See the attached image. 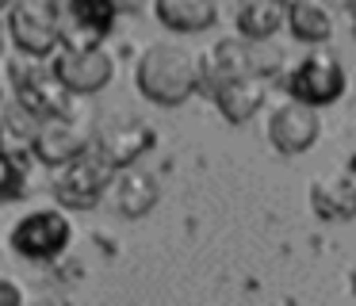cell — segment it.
<instances>
[{"label": "cell", "instance_id": "cell-12", "mask_svg": "<svg viewBox=\"0 0 356 306\" xmlns=\"http://www.w3.org/2000/svg\"><path fill=\"white\" fill-rule=\"evenodd\" d=\"M310 211L322 222L356 218V176L353 172H318L310 180Z\"/></svg>", "mask_w": 356, "mask_h": 306}, {"label": "cell", "instance_id": "cell-15", "mask_svg": "<svg viewBox=\"0 0 356 306\" xmlns=\"http://www.w3.org/2000/svg\"><path fill=\"white\" fill-rule=\"evenodd\" d=\"M287 31L307 46H330L337 35V12L325 0H299L287 8Z\"/></svg>", "mask_w": 356, "mask_h": 306}, {"label": "cell", "instance_id": "cell-22", "mask_svg": "<svg viewBox=\"0 0 356 306\" xmlns=\"http://www.w3.org/2000/svg\"><path fill=\"white\" fill-rule=\"evenodd\" d=\"M4 119H8V96L0 88V142H4Z\"/></svg>", "mask_w": 356, "mask_h": 306}, {"label": "cell", "instance_id": "cell-14", "mask_svg": "<svg viewBox=\"0 0 356 306\" xmlns=\"http://www.w3.org/2000/svg\"><path fill=\"white\" fill-rule=\"evenodd\" d=\"M264 99H268V76H261V73H245V76H238V81L222 84L215 92V107L234 127L257 119L264 111Z\"/></svg>", "mask_w": 356, "mask_h": 306}, {"label": "cell", "instance_id": "cell-1", "mask_svg": "<svg viewBox=\"0 0 356 306\" xmlns=\"http://www.w3.org/2000/svg\"><path fill=\"white\" fill-rule=\"evenodd\" d=\"M134 88L157 107H180L200 96V54L184 42L157 38L134 58Z\"/></svg>", "mask_w": 356, "mask_h": 306}, {"label": "cell", "instance_id": "cell-25", "mask_svg": "<svg viewBox=\"0 0 356 306\" xmlns=\"http://www.w3.org/2000/svg\"><path fill=\"white\" fill-rule=\"evenodd\" d=\"M8 8H12V0H0V12H8Z\"/></svg>", "mask_w": 356, "mask_h": 306}, {"label": "cell", "instance_id": "cell-20", "mask_svg": "<svg viewBox=\"0 0 356 306\" xmlns=\"http://www.w3.org/2000/svg\"><path fill=\"white\" fill-rule=\"evenodd\" d=\"M24 303H27L24 283H16L12 275L0 272V306H24Z\"/></svg>", "mask_w": 356, "mask_h": 306}, {"label": "cell", "instance_id": "cell-26", "mask_svg": "<svg viewBox=\"0 0 356 306\" xmlns=\"http://www.w3.org/2000/svg\"><path fill=\"white\" fill-rule=\"evenodd\" d=\"M280 4H284V8H291V4H299V0H280Z\"/></svg>", "mask_w": 356, "mask_h": 306}, {"label": "cell", "instance_id": "cell-21", "mask_svg": "<svg viewBox=\"0 0 356 306\" xmlns=\"http://www.w3.org/2000/svg\"><path fill=\"white\" fill-rule=\"evenodd\" d=\"M111 4H115L119 12L134 15V12H142V8H146V4H154V0H111Z\"/></svg>", "mask_w": 356, "mask_h": 306}, {"label": "cell", "instance_id": "cell-13", "mask_svg": "<svg viewBox=\"0 0 356 306\" xmlns=\"http://www.w3.org/2000/svg\"><path fill=\"white\" fill-rule=\"evenodd\" d=\"M108 195H111V203H115V211L123 214V218H146L157 207V199H161V184H157L154 172L131 165V168H119L115 172Z\"/></svg>", "mask_w": 356, "mask_h": 306}, {"label": "cell", "instance_id": "cell-9", "mask_svg": "<svg viewBox=\"0 0 356 306\" xmlns=\"http://www.w3.org/2000/svg\"><path fill=\"white\" fill-rule=\"evenodd\" d=\"M264 134H268L272 150L284 153V157H299L310 145L322 138V119H318V107L302 104V99L287 96L284 104H276L264 119Z\"/></svg>", "mask_w": 356, "mask_h": 306}, {"label": "cell", "instance_id": "cell-4", "mask_svg": "<svg viewBox=\"0 0 356 306\" xmlns=\"http://www.w3.org/2000/svg\"><path fill=\"white\" fill-rule=\"evenodd\" d=\"M4 27L19 54L54 58V50L62 46V0H12V8L4 12Z\"/></svg>", "mask_w": 356, "mask_h": 306}, {"label": "cell", "instance_id": "cell-16", "mask_svg": "<svg viewBox=\"0 0 356 306\" xmlns=\"http://www.w3.org/2000/svg\"><path fill=\"white\" fill-rule=\"evenodd\" d=\"M154 15L172 35H195L215 27L218 0H154Z\"/></svg>", "mask_w": 356, "mask_h": 306}, {"label": "cell", "instance_id": "cell-6", "mask_svg": "<svg viewBox=\"0 0 356 306\" xmlns=\"http://www.w3.org/2000/svg\"><path fill=\"white\" fill-rule=\"evenodd\" d=\"M154 145H157V130L149 127L146 119H138V115H127V111L100 115L96 127H92V150L100 153L115 172L138 165Z\"/></svg>", "mask_w": 356, "mask_h": 306}, {"label": "cell", "instance_id": "cell-3", "mask_svg": "<svg viewBox=\"0 0 356 306\" xmlns=\"http://www.w3.org/2000/svg\"><path fill=\"white\" fill-rule=\"evenodd\" d=\"M81 99L85 96H73L65 111H54V115H47V119H39V127H35V134H31V145H27L39 165L62 168L65 161H73L85 150H92V127L96 122L77 111Z\"/></svg>", "mask_w": 356, "mask_h": 306}, {"label": "cell", "instance_id": "cell-17", "mask_svg": "<svg viewBox=\"0 0 356 306\" xmlns=\"http://www.w3.org/2000/svg\"><path fill=\"white\" fill-rule=\"evenodd\" d=\"M234 23H238V35L249 38V42L276 38V31L287 27V8L280 0H241Z\"/></svg>", "mask_w": 356, "mask_h": 306}, {"label": "cell", "instance_id": "cell-23", "mask_svg": "<svg viewBox=\"0 0 356 306\" xmlns=\"http://www.w3.org/2000/svg\"><path fill=\"white\" fill-rule=\"evenodd\" d=\"M345 283H348V295L356 298V260L348 264V272H345Z\"/></svg>", "mask_w": 356, "mask_h": 306}, {"label": "cell", "instance_id": "cell-18", "mask_svg": "<svg viewBox=\"0 0 356 306\" xmlns=\"http://www.w3.org/2000/svg\"><path fill=\"white\" fill-rule=\"evenodd\" d=\"M24 195H27V168L19 165L16 153L0 145V203H12V199Z\"/></svg>", "mask_w": 356, "mask_h": 306}, {"label": "cell", "instance_id": "cell-10", "mask_svg": "<svg viewBox=\"0 0 356 306\" xmlns=\"http://www.w3.org/2000/svg\"><path fill=\"white\" fill-rule=\"evenodd\" d=\"M111 0H62V46H100L115 27Z\"/></svg>", "mask_w": 356, "mask_h": 306}, {"label": "cell", "instance_id": "cell-5", "mask_svg": "<svg viewBox=\"0 0 356 306\" xmlns=\"http://www.w3.org/2000/svg\"><path fill=\"white\" fill-rule=\"evenodd\" d=\"M348 73L330 46H310L287 73V92L310 107H330L345 96Z\"/></svg>", "mask_w": 356, "mask_h": 306}, {"label": "cell", "instance_id": "cell-2", "mask_svg": "<svg viewBox=\"0 0 356 306\" xmlns=\"http://www.w3.org/2000/svg\"><path fill=\"white\" fill-rule=\"evenodd\" d=\"M70 241H73V222H70V214H65L62 203L31 207V211L19 214V222L8 230L12 252L31 260V264H54L58 257H65Z\"/></svg>", "mask_w": 356, "mask_h": 306}, {"label": "cell", "instance_id": "cell-24", "mask_svg": "<svg viewBox=\"0 0 356 306\" xmlns=\"http://www.w3.org/2000/svg\"><path fill=\"white\" fill-rule=\"evenodd\" d=\"M4 46H8V27H4V19H0V58H4Z\"/></svg>", "mask_w": 356, "mask_h": 306}, {"label": "cell", "instance_id": "cell-11", "mask_svg": "<svg viewBox=\"0 0 356 306\" xmlns=\"http://www.w3.org/2000/svg\"><path fill=\"white\" fill-rule=\"evenodd\" d=\"M245 73H253V65H249V42L241 35L222 38V42H215L211 50L200 54V96L215 99V92L222 84L238 81Z\"/></svg>", "mask_w": 356, "mask_h": 306}, {"label": "cell", "instance_id": "cell-19", "mask_svg": "<svg viewBox=\"0 0 356 306\" xmlns=\"http://www.w3.org/2000/svg\"><path fill=\"white\" fill-rule=\"evenodd\" d=\"M249 42V38H245ZM249 65H253V73H261V76H276L280 69H284V50H280L272 38H261V42H249Z\"/></svg>", "mask_w": 356, "mask_h": 306}, {"label": "cell", "instance_id": "cell-7", "mask_svg": "<svg viewBox=\"0 0 356 306\" xmlns=\"http://www.w3.org/2000/svg\"><path fill=\"white\" fill-rule=\"evenodd\" d=\"M111 180H115V168L96 150H85L81 157L54 168V203H62L65 211H92L111 191Z\"/></svg>", "mask_w": 356, "mask_h": 306}, {"label": "cell", "instance_id": "cell-8", "mask_svg": "<svg viewBox=\"0 0 356 306\" xmlns=\"http://www.w3.org/2000/svg\"><path fill=\"white\" fill-rule=\"evenodd\" d=\"M54 76L73 92V96H96L115 81V58L108 46H58L50 58Z\"/></svg>", "mask_w": 356, "mask_h": 306}]
</instances>
